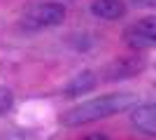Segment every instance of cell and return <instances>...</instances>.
<instances>
[{
  "mask_svg": "<svg viewBox=\"0 0 156 140\" xmlns=\"http://www.w3.org/2000/svg\"><path fill=\"white\" fill-rule=\"evenodd\" d=\"M137 103V96L130 91H121V93H105L98 98H89L77 103L75 107L65 110L61 114V124L63 126H82V124H91L98 119H107L112 114H119L133 107Z\"/></svg>",
  "mask_w": 156,
  "mask_h": 140,
  "instance_id": "obj_1",
  "label": "cell"
},
{
  "mask_svg": "<svg viewBox=\"0 0 156 140\" xmlns=\"http://www.w3.org/2000/svg\"><path fill=\"white\" fill-rule=\"evenodd\" d=\"M65 5L61 2H37V5H30L21 16V23L28 31H42V28H54L61 26L65 21Z\"/></svg>",
  "mask_w": 156,
  "mask_h": 140,
  "instance_id": "obj_2",
  "label": "cell"
},
{
  "mask_svg": "<svg viewBox=\"0 0 156 140\" xmlns=\"http://www.w3.org/2000/svg\"><path fill=\"white\" fill-rule=\"evenodd\" d=\"M124 42L133 49H151L156 45V16H144V19L133 21L124 31Z\"/></svg>",
  "mask_w": 156,
  "mask_h": 140,
  "instance_id": "obj_3",
  "label": "cell"
},
{
  "mask_svg": "<svg viewBox=\"0 0 156 140\" xmlns=\"http://www.w3.org/2000/svg\"><path fill=\"white\" fill-rule=\"evenodd\" d=\"M130 121L133 126L140 131L147 138H154L156 135V105L154 103H144V105H137L130 114Z\"/></svg>",
  "mask_w": 156,
  "mask_h": 140,
  "instance_id": "obj_4",
  "label": "cell"
},
{
  "mask_svg": "<svg viewBox=\"0 0 156 140\" xmlns=\"http://www.w3.org/2000/svg\"><path fill=\"white\" fill-rule=\"evenodd\" d=\"M91 14L98 19L117 21L126 14V2L124 0H93L91 2Z\"/></svg>",
  "mask_w": 156,
  "mask_h": 140,
  "instance_id": "obj_5",
  "label": "cell"
},
{
  "mask_svg": "<svg viewBox=\"0 0 156 140\" xmlns=\"http://www.w3.org/2000/svg\"><path fill=\"white\" fill-rule=\"evenodd\" d=\"M98 84V75L93 73V70H82L79 75H75L68 84H65V96H84V93H89L91 89H96Z\"/></svg>",
  "mask_w": 156,
  "mask_h": 140,
  "instance_id": "obj_6",
  "label": "cell"
},
{
  "mask_svg": "<svg viewBox=\"0 0 156 140\" xmlns=\"http://www.w3.org/2000/svg\"><path fill=\"white\" fill-rule=\"evenodd\" d=\"M142 68H144L142 59H117L110 68H107V80L110 82L124 80V77H130V75H137Z\"/></svg>",
  "mask_w": 156,
  "mask_h": 140,
  "instance_id": "obj_7",
  "label": "cell"
},
{
  "mask_svg": "<svg viewBox=\"0 0 156 140\" xmlns=\"http://www.w3.org/2000/svg\"><path fill=\"white\" fill-rule=\"evenodd\" d=\"M12 105H14V93H12V89H7V87L0 84V117L9 112Z\"/></svg>",
  "mask_w": 156,
  "mask_h": 140,
  "instance_id": "obj_8",
  "label": "cell"
},
{
  "mask_svg": "<svg viewBox=\"0 0 156 140\" xmlns=\"http://www.w3.org/2000/svg\"><path fill=\"white\" fill-rule=\"evenodd\" d=\"M82 140H112L110 135H105V133H91V135H86V138Z\"/></svg>",
  "mask_w": 156,
  "mask_h": 140,
  "instance_id": "obj_9",
  "label": "cell"
},
{
  "mask_svg": "<svg viewBox=\"0 0 156 140\" xmlns=\"http://www.w3.org/2000/svg\"><path fill=\"white\" fill-rule=\"evenodd\" d=\"M137 7H154L156 5V0H133Z\"/></svg>",
  "mask_w": 156,
  "mask_h": 140,
  "instance_id": "obj_10",
  "label": "cell"
}]
</instances>
